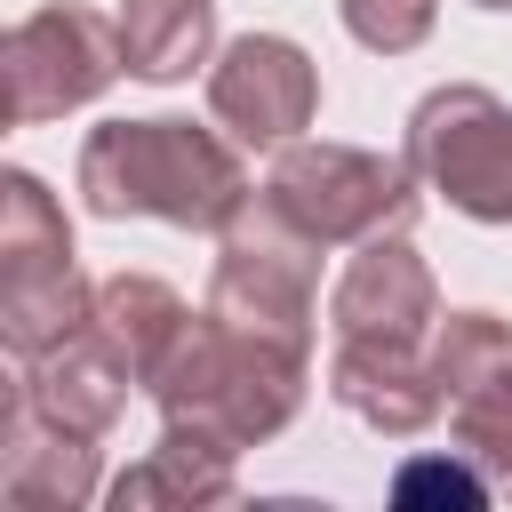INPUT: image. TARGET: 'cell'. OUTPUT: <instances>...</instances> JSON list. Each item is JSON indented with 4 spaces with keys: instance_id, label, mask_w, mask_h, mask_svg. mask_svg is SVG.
I'll return each instance as SVG.
<instances>
[{
    "instance_id": "6da1fadb",
    "label": "cell",
    "mask_w": 512,
    "mask_h": 512,
    "mask_svg": "<svg viewBox=\"0 0 512 512\" xmlns=\"http://www.w3.org/2000/svg\"><path fill=\"white\" fill-rule=\"evenodd\" d=\"M72 184H80V208L104 216V224L152 216V224H176V232H224L256 200L240 136L176 120V112L88 128L80 160H72Z\"/></svg>"
},
{
    "instance_id": "7a4b0ae2",
    "label": "cell",
    "mask_w": 512,
    "mask_h": 512,
    "mask_svg": "<svg viewBox=\"0 0 512 512\" xmlns=\"http://www.w3.org/2000/svg\"><path fill=\"white\" fill-rule=\"evenodd\" d=\"M304 384H312V344L216 320L200 304V320L176 336L168 368L152 376V400H160V424H192V432H208L216 448L240 456V448L296 424Z\"/></svg>"
},
{
    "instance_id": "3957f363",
    "label": "cell",
    "mask_w": 512,
    "mask_h": 512,
    "mask_svg": "<svg viewBox=\"0 0 512 512\" xmlns=\"http://www.w3.org/2000/svg\"><path fill=\"white\" fill-rule=\"evenodd\" d=\"M256 200L272 216H288L296 232H312L320 248H360L384 232H416L424 216V184L408 160H384L368 144H328V136H296L272 152Z\"/></svg>"
},
{
    "instance_id": "277c9868",
    "label": "cell",
    "mask_w": 512,
    "mask_h": 512,
    "mask_svg": "<svg viewBox=\"0 0 512 512\" xmlns=\"http://www.w3.org/2000/svg\"><path fill=\"white\" fill-rule=\"evenodd\" d=\"M96 280L72 256V224L56 208V192L32 168L0 176V344L8 360H40L64 336L88 328Z\"/></svg>"
},
{
    "instance_id": "5b68a950",
    "label": "cell",
    "mask_w": 512,
    "mask_h": 512,
    "mask_svg": "<svg viewBox=\"0 0 512 512\" xmlns=\"http://www.w3.org/2000/svg\"><path fill=\"white\" fill-rule=\"evenodd\" d=\"M400 160L472 224H512V104L480 80H440L400 128Z\"/></svg>"
},
{
    "instance_id": "8992f818",
    "label": "cell",
    "mask_w": 512,
    "mask_h": 512,
    "mask_svg": "<svg viewBox=\"0 0 512 512\" xmlns=\"http://www.w3.org/2000/svg\"><path fill=\"white\" fill-rule=\"evenodd\" d=\"M320 240L296 232L288 216H272L264 200H248L224 232H216V272H208V312L216 320H240V328H264V336H288V344H312V320H320Z\"/></svg>"
},
{
    "instance_id": "52a82bcc",
    "label": "cell",
    "mask_w": 512,
    "mask_h": 512,
    "mask_svg": "<svg viewBox=\"0 0 512 512\" xmlns=\"http://www.w3.org/2000/svg\"><path fill=\"white\" fill-rule=\"evenodd\" d=\"M0 72H8V128L64 120V112L96 104V96L128 72V56H120V16L80 8V0L32 8L24 24H8Z\"/></svg>"
},
{
    "instance_id": "ba28073f",
    "label": "cell",
    "mask_w": 512,
    "mask_h": 512,
    "mask_svg": "<svg viewBox=\"0 0 512 512\" xmlns=\"http://www.w3.org/2000/svg\"><path fill=\"white\" fill-rule=\"evenodd\" d=\"M432 368L448 384V432L456 448L512 496V320L504 312H440Z\"/></svg>"
},
{
    "instance_id": "9c48e42d",
    "label": "cell",
    "mask_w": 512,
    "mask_h": 512,
    "mask_svg": "<svg viewBox=\"0 0 512 512\" xmlns=\"http://www.w3.org/2000/svg\"><path fill=\"white\" fill-rule=\"evenodd\" d=\"M208 112H216L224 136H240L256 152H280L320 112V64L288 32H240L208 64Z\"/></svg>"
},
{
    "instance_id": "30bf717a",
    "label": "cell",
    "mask_w": 512,
    "mask_h": 512,
    "mask_svg": "<svg viewBox=\"0 0 512 512\" xmlns=\"http://www.w3.org/2000/svg\"><path fill=\"white\" fill-rule=\"evenodd\" d=\"M328 392L344 416H360L384 440H416L448 408V384L432 368V336H336Z\"/></svg>"
},
{
    "instance_id": "8fae6325",
    "label": "cell",
    "mask_w": 512,
    "mask_h": 512,
    "mask_svg": "<svg viewBox=\"0 0 512 512\" xmlns=\"http://www.w3.org/2000/svg\"><path fill=\"white\" fill-rule=\"evenodd\" d=\"M328 320H336V336H432L440 328V280L408 232L360 240L328 288Z\"/></svg>"
},
{
    "instance_id": "7c38bea8",
    "label": "cell",
    "mask_w": 512,
    "mask_h": 512,
    "mask_svg": "<svg viewBox=\"0 0 512 512\" xmlns=\"http://www.w3.org/2000/svg\"><path fill=\"white\" fill-rule=\"evenodd\" d=\"M0 488L8 504H88L104 488L96 440L64 432L56 416H40L16 384H8V424H0Z\"/></svg>"
},
{
    "instance_id": "4fadbf2b",
    "label": "cell",
    "mask_w": 512,
    "mask_h": 512,
    "mask_svg": "<svg viewBox=\"0 0 512 512\" xmlns=\"http://www.w3.org/2000/svg\"><path fill=\"white\" fill-rule=\"evenodd\" d=\"M16 392L40 408V416H56L64 432H88V440H104L112 424H120V408H128V392H136V376L80 328V336H64L56 352H40V360H16Z\"/></svg>"
},
{
    "instance_id": "5bb4252c",
    "label": "cell",
    "mask_w": 512,
    "mask_h": 512,
    "mask_svg": "<svg viewBox=\"0 0 512 512\" xmlns=\"http://www.w3.org/2000/svg\"><path fill=\"white\" fill-rule=\"evenodd\" d=\"M184 328H192V312H184V296L160 272H112V280H96L88 336L136 376V392H152V376L168 368V352H176Z\"/></svg>"
},
{
    "instance_id": "9a60e30c",
    "label": "cell",
    "mask_w": 512,
    "mask_h": 512,
    "mask_svg": "<svg viewBox=\"0 0 512 512\" xmlns=\"http://www.w3.org/2000/svg\"><path fill=\"white\" fill-rule=\"evenodd\" d=\"M120 56L128 80L176 88L216 56V0H120Z\"/></svg>"
},
{
    "instance_id": "2e32d148",
    "label": "cell",
    "mask_w": 512,
    "mask_h": 512,
    "mask_svg": "<svg viewBox=\"0 0 512 512\" xmlns=\"http://www.w3.org/2000/svg\"><path fill=\"white\" fill-rule=\"evenodd\" d=\"M240 480H232V448H216L208 432L192 424H160V448L112 480V504H232Z\"/></svg>"
},
{
    "instance_id": "e0dca14e",
    "label": "cell",
    "mask_w": 512,
    "mask_h": 512,
    "mask_svg": "<svg viewBox=\"0 0 512 512\" xmlns=\"http://www.w3.org/2000/svg\"><path fill=\"white\" fill-rule=\"evenodd\" d=\"M336 16H344V32H352L360 48H376V56H408V48L432 40L440 0H336Z\"/></svg>"
},
{
    "instance_id": "ac0fdd59",
    "label": "cell",
    "mask_w": 512,
    "mask_h": 512,
    "mask_svg": "<svg viewBox=\"0 0 512 512\" xmlns=\"http://www.w3.org/2000/svg\"><path fill=\"white\" fill-rule=\"evenodd\" d=\"M496 496V480L456 448V456H408L400 472H392V504H488Z\"/></svg>"
},
{
    "instance_id": "d6986e66",
    "label": "cell",
    "mask_w": 512,
    "mask_h": 512,
    "mask_svg": "<svg viewBox=\"0 0 512 512\" xmlns=\"http://www.w3.org/2000/svg\"><path fill=\"white\" fill-rule=\"evenodd\" d=\"M472 8H496V16H512V0H472Z\"/></svg>"
}]
</instances>
